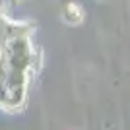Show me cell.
Wrapping results in <instances>:
<instances>
[{
	"instance_id": "1",
	"label": "cell",
	"mask_w": 130,
	"mask_h": 130,
	"mask_svg": "<svg viewBox=\"0 0 130 130\" xmlns=\"http://www.w3.org/2000/svg\"><path fill=\"white\" fill-rule=\"evenodd\" d=\"M62 20H64L68 25H78V23L84 22V8H82L78 2H68L62 10Z\"/></svg>"
}]
</instances>
